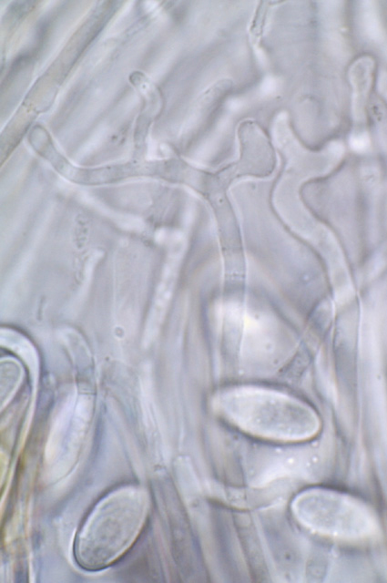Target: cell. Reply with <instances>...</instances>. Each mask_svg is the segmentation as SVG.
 I'll return each mask as SVG.
<instances>
[{"mask_svg":"<svg viewBox=\"0 0 387 583\" xmlns=\"http://www.w3.org/2000/svg\"><path fill=\"white\" fill-rule=\"evenodd\" d=\"M219 410L242 429L269 438H302L317 426L315 416L304 405L261 388L241 387L222 393Z\"/></svg>","mask_w":387,"mask_h":583,"instance_id":"1","label":"cell"}]
</instances>
